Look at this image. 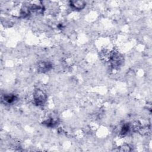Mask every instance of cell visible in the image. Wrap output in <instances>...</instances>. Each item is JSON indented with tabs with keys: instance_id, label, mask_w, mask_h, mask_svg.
Returning <instances> with one entry per match:
<instances>
[{
	"instance_id": "1",
	"label": "cell",
	"mask_w": 152,
	"mask_h": 152,
	"mask_svg": "<svg viewBox=\"0 0 152 152\" xmlns=\"http://www.w3.org/2000/svg\"><path fill=\"white\" fill-rule=\"evenodd\" d=\"M109 62L113 68H119L124 63V56L118 51H112L110 52L108 58Z\"/></svg>"
},
{
	"instance_id": "2",
	"label": "cell",
	"mask_w": 152,
	"mask_h": 152,
	"mask_svg": "<svg viewBox=\"0 0 152 152\" xmlns=\"http://www.w3.org/2000/svg\"><path fill=\"white\" fill-rule=\"evenodd\" d=\"M46 94L42 90L37 89L33 93V102L37 106H43L46 102Z\"/></svg>"
},
{
	"instance_id": "3",
	"label": "cell",
	"mask_w": 152,
	"mask_h": 152,
	"mask_svg": "<svg viewBox=\"0 0 152 152\" xmlns=\"http://www.w3.org/2000/svg\"><path fill=\"white\" fill-rule=\"evenodd\" d=\"M52 68V65L49 62L42 61L38 64L37 70L40 72H46Z\"/></svg>"
},
{
	"instance_id": "4",
	"label": "cell",
	"mask_w": 152,
	"mask_h": 152,
	"mask_svg": "<svg viewBox=\"0 0 152 152\" xmlns=\"http://www.w3.org/2000/svg\"><path fill=\"white\" fill-rule=\"evenodd\" d=\"M1 99L2 102L7 104H11L17 100V97L15 95L12 94H4Z\"/></svg>"
},
{
	"instance_id": "5",
	"label": "cell",
	"mask_w": 152,
	"mask_h": 152,
	"mask_svg": "<svg viewBox=\"0 0 152 152\" xmlns=\"http://www.w3.org/2000/svg\"><path fill=\"white\" fill-rule=\"evenodd\" d=\"M71 7L74 10H81L86 6V2L83 1H72L70 2Z\"/></svg>"
},
{
	"instance_id": "6",
	"label": "cell",
	"mask_w": 152,
	"mask_h": 152,
	"mask_svg": "<svg viewBox=\"0 0 152 152\" xmlns=\"http://www.w3.org/2000/svg\"><path fill=\"white\" fill-rule=\"evenodd\" d=\"M131 129V125H129V124H124L120 127V129L119 131V135L122 137H125L128 134V132L130 131Z\"/></svg>"
},
{
	"instance_id": "7",
	"label": "cell",
	"mask_w": 152,
	"mask_h": 152,
	"mask_svg": "<svg viewBox=\"0 0 152 152\" xmlns=\"http://www.w3.org/2000/svg\"><path fill=\"white\" fill-rule=\"evenodd\" d=\"M57 122L58 121L56 118L49 116L43 122V124L46 125L47 126H54L57 124Z\"/></svg>"
},
{
	"instance_id": "8",
	"label": "cell",
	"mask_w": 152,
	"mask_h": 152,
	"mask_svg": "<svg viewBox=\"0 0 152 152\" xmlns=\"http://www.w3.org/2000/svg\"><path fill=\"white\" fill-rule=\"evenodd\" d=\"M119 149L118 148V151H131L130 147L128 145H123L121 147H119Z\"/></svg>"
}]
</instances>
